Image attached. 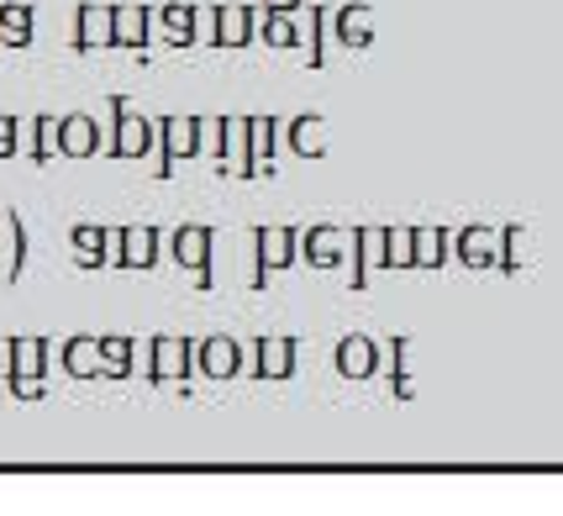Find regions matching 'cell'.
Returning <instances> with one entry per match:
<instances>
[{"mask_svg": "<svg viewBox=\"0 0 563 516\" xmlns=\"http://www.w3.org/2000/svg\"><path fill=\"white\" fill-rule=\"evenodd\" d=\"M48 359H53V343L43 332H16V338H5V380H11V391L22 395V400H37V395L48 391Z\"/></svg>", "mask_w": 563, "mask_h": 516, "instance_id": "6da1fadb", "label": "cell"}, {"mask_svg": "<svg viewBox=\"0 0 563 516\" xmlns=\"http://www.w3.org/2000/svg\"><path fill=\"white\" fill-rule=\"evenodd\" d=\"M206 138H200V117H164L153 127V174L169 179L179 158H196Z\"/></svg>", "mask_w": 563, "mask_h": 516, "instance_id": "7a4b0ae2", "label": "cell"}, {"mask_svg": "<svg viewBox=\"0 0 563 516\" xmlns=\"http://www.w3.org/2000/svg\"><path fill=\"white\" fill-rule=\"evenodd\" d=\"M253 248H258V270H253V290H269L274 274H285L300 259V227H253Z\"/></svg>", "mask_w": 563, "mask_h": 516, "instance_id": "3957f363", "label": "cell"}, {"mask_svg": "<svg viewBox=\"0 0 563 516\" xmlns=\"http://www.w3.org/2000/svg\"><path fill=\"white\" fill-rule=\"evenodd\" d=\"M100 153H111V158H143V153H153V122L137 117L126 96H111V138H106Z\"/></svg>", "mask_w": 563, "mask_h": 516, "instance_id": "277c9868", "label": "cell"}, {"mask_svg": "<svg viewBox=\"0 0 563 516\" xmlns=\"http://www.w3.org/2000/svg\"><path fill=\"white\" fill-rule=\"evenodd\" d=\"M211 243H217V232H211L206 221H185V227H174V238H169L174 264L196 270V290H217V274H211Z\"/></svg>", "mask_w": 563, "mask_h": 516, "instance_id": "5b68a950", "label": "cell"}, {"mask_svg": "<svg viewBox=\"0 0 563 516\" xmlns=\"http://www.w3.org/2000/svg\"><path fill=\"white\" fill-rule=\"evenodd\" d=\"M300 364V338L295 332H264L247 348V374L253 380H290Z\"/></svg>", "mask_w": 563, "mask_h": 516, "instance_id": "8992f818", "label": "cell"}, {"mask_svg": "<svg viewBox=\"0 0 563 516\" xmlns=\"http://www.w3.org/2000/svg\"><path fill=\"white\" fill-rule=\"evenodd\" d=\"M164 259V232L147 227V221H132V227H111V264L122 270H153Z\"/></svg>", "mask_w": 563, "mask_h": 516, "instance_id": "52a82bcc", "label": "cell"}, {"mask_svg": "<svg viewBox=\"0 0 563 516\" xmlns=\"http://www.w3.org/2000/svg\"><path fill=\"white\" fill-rule=\"evenodd\" d=\"M185 374H196V338H179V332L147 338V380L174 385V380H185Z\"/></svg>", "mask_w": 563, "mask_h": 516, "instance_id": "ba28073f", "label": "cell"}, {"mask_svg": "<svg viewBox=\"0 0 563 516\" xmlns=\"http://www.w3.org/2000/svg\"><path fill=\"white\" fill-rule=\"evenodd\" d=\"M217 48H247L258 43V6H243V0H221L211 6V37Z\"/></svg>", "mask_w": 563, "mask_h": 516, "instance_id": "9c48e42d", "label": "cell"}, {"mask_svg": "<svg viewBox=\"0 0 563 516\" xmlns=\"http://www.w3.org/2000/svg\"><path fill=\"white\" fill-rule=\"evenodd\" d=\"M243 364H247V348L232 332H211V338L196 343V369L206 380H232V374H243Z\"/></svg>", "mask_w": 563, "mask_h": 516, "instance_id": "30bf717a", "label": "cell"}, {"mask_svg": "<svg viewBox=\"0 0 563 516\" xmlns=\"http://www.w3.org/2000/svg\"><path fill=\"white\" fill-rule=\"evenodd\" d=\"M100 147H106V132H100L96 117H85V111H69V117H58V132H53V153H64V158H96Z\"/></svg>", "mask_w": 563, "mask_h": 516, "instance_id": "8fae6325", "label": "cell"}, {"mask_svg": "<svg viewBox=\"0 0 563 516\" xmlns=\"http://www.w3.org/2000/svg\"><path fill=\"white\" fill-rule=\"evenodd\" d=\"M311 270H338L347 259V227H332V221H321V227H306L300 232V248H295Z\"/></svg>", "mask_w": 563, "mask_h": 516, "instance_id": "7c38bea8", "label": "cell"}, {"mask_svg": "<svg viewBox=\"0 0 563 516\" xmlns=\"http://www.w3.org/2000/svg\"><path fill=\"white\" fill-rule=\"evenodd\" d=\"M347 259H353L347 290H368V274L385 259V227H347Z\"/></svg>", "mask_w": 563, "mask_h": 516, "instance_id": "4fadbf2b", "label": "cell"}, {"mask_svg": "<svg viewBox=\"0 0 563 516\" xmlns=\"http://www.w3.org/2000/svg\"><path fill=\"white\" fill-rule=\"evenodd\" d=\"M111 43H117V48L143 53L147 43H153V6H143V0L111 6Z\"/></svg>", "mask_w": 563, "mask_h": 516, "instance_id": "5bb4252c", "label": "cell"}, {"mask_svg": "<svg viewBox=\"0 0 563 516\" xmlns=\"http://www.w3.org/2000/svg\"><path fill=\"white\" fill-rule=\"evenodd\" d=\"M379 359H385V348L374 343L368 332H347L343 343H338V353H332V364H338L343 380H374V374H379Z\"/></svg>", "mask_w": 563, "mask_h": 516, "instance_id": "9a60e30c", "label": "cell"}, {"mask_svg": "<svg viewBox=\"0 0 563 516\" xmlns=\"http://www.w3.org/2000/svg\"><path fill=\"white\" fill-rule=\"evenodd\" d=\"M327 26H332V37H338L343 48H368V43H374V6L347 0L338 11H327Z\"/></svg>", "mask_w": 563, "mask_h": 516, "instance_id": "2e32d148", "label": "cell"}, {"mask_svg": "<svg viewBox=\"0 0 563 516\" xmlns=\"http://www.w3.org/2000/svg\"><path fill=\"white\" fill-rule=\"evenodd\" d=\"M217 169L238 174V179H253L247 174V117H217Z\"/></svg>", "mask_w": 563, "mask_h": 516, "instance_id": "e0dca14e", "label": "cell"}, {"mask_svg": "<svg viewBox=\"0 0 563 516\" xmlns=\"http://www.w3.org/2000/svg\"><path fill=\"white\" fill-rule=\"evenodd\" d=\"M274 153H279V117H247V174L253 179L274 174Z\"/></svg>", "mask_w": 563, "mask_h": 516, "instance_id": "ac0fdd59", "label": "cell"}, {"mask_svg": "<svg viewBox=\"0 0 563 516\" xmlns=\"http://www.w3.org/2000/svg\"><path fill=\"white\" fill-rule=\"evenodd\" d=\"M74 53H96L111 43V6H100V0H85L79 11H74Z\"/></svg>", "mask_w": 563, "mask_h": 516, "instance_id": "d6986e66", "label": "cell"}, {"mask_svg": "<svg viewBox=\"0 0 563 516\" xmlns=\"http://www.w3.org/2000/svg\"><path fill=\"white\" fill-rule=\"evenodd\" d=\"M448 248L459 253V264H468V270H495V227L468 221V227H459L448 238Z\"/></svg>", "mask_w": 563, "mask_h": 516, "instance_id": "ffe728a7", "label": "cell"}, {"mask_svg": "<svg viewBox=\"0 0 563 516\" xmlns=\"http://www.w3.org/2000/svg\"><path fill=\"white\" fill-rule=\"evenodd\" d=\"M74 264L79 270H106L111 264V227H96V221H79L69 232Z\"/></svg>", "mask_w": 563, "mask_h": 516, "instance_id": "44dd1931", "label": "cell"}, {"mask_svg": "<svg viewBox=\"0 0 563 516\" xmlns=\"http://www.w3.org/2000/svg\"><path fill=\"white\" fill-rule=\"evenodd\" d=\"M153 22H158V32H164V43H169V48H190V43H196L200 6H196V0H169V6L153 17Z\"/></svg>", "mask_w": 563, "mask_h": 516, "instance_id": "7402d4cb", "label": "cell"}, {"mask_svg": "<svg viewBox=\"0 0 563 516\" xmlns=\"http://www.w3.org/2000/svg\"><path fill=\"white\" fill-rule=\"evenodd\" d=\"M285 143H290L295 158H321V153H327V117H321V111H300V117L285 127Z\"/></svg>", "mask_w": 563, "mask_h": 516, "instance_id": "603a6c76", "label": "cell"}, {"mask_svg": "<svg viewBox=\"0 0 563 516\" xmlns=\"http://www.w3.org/2000/svg\"><path fill=\"white\" fill-rule=\"evenodd\" d=\"M58 359L74 380H100V332H79V338H64L58 343Z\"/></svg>", "mask_w": 563, "mask_h": 516, "instance_id": "cb8c5ba5", "label": "cell"}, {"mask_svg": "<svg viewBox=\"0 0 563 516\" xmlns=\"http://www.w3.org/2000/svg\"><path fill=\"white\" fill-rule=\"evenodd\" d=\"M532 232L521 227V221H511V227H495V270L500 274H516L527 270V259H532Z\"/></svg>", "mask_w": 563, "mask_h": 516, "instance_id": "d4e9b609", "label": "cell"}, {"mask_svg": "<svg viewBox=\"0 0 563 516\" xmlns=\"http://www.w3.org/2000/svg\"><path fill=\"white\" fill-rule=\"evenodd\" d=\"M32 32H37V11L26 0H5L0 6V43L5 48H32Z\"/></svg>", "mask_w": 563, "mask_h": 516, "instance_id": "484cf974", "label": "cell"}, {"mask_svg": "<svg viewBox=\"0 0 563 516\" xmlns=\"http://www.w3.org/2000/svg\"><path fill=\"white\" fill-rule=\"evenodd\" d=\"M448 264V232L442 227H411V270H442Z\"/></svg>", "mask_w": 563, "mask_h": 516, "instance_id": "4316f807", "label": "cell"}, {"mask_svg": "<svg viewBox=\"0 0 563 516\" xmlns=\"http://www.w3.org/2000/svg\"><path fill=\"white\" fill-rule=\"evenodd\" d=\"M53 132H58V117H32V122L22 127V143H16V153L26 147V158H32V164H48V158H53Z\"/></svg>", "mask_w": 563, "mask_h": 516, "instance_id": "83f0119b", "label": "cell"}, {"mask_svg": "<svg viewBox=\"0 0 563 516\" xmlns=\"http://www.w3.org/2000/svg\"><path fill=\"white\" fill-rule=\"evenodd\" d=\"M300 17H306V32H311L306 69H327V37H332V26H327V6H306Z\"/></svg>", "mask_w": 563, "mask_h": 516, "instance_id": "f1b7e54d", "label": "cell"}, {"mask_svg": "<svg viewBox=\"0 0 563 516\" xmlns=\"http://www.w3.org/2000/svg\"><path fill=\"white\" fill-rule=\"evenodd\" d=\"M390 391L400 400H411V332L390 338Z\"/></svg>", "mask_w": 563, "mask_h": 516, "instance_id": "f546056e", "label": "cell"}, {"mask_svg": "<svg viewBox=\"0 0 563 516\" xmlns=\"http://www.w3.org/2000/svg\"><path fill=\"white\" fill-rule=\"evenodd\" d=\"M258 37H264L269 48H295V43H300V32H295L290 17H274V11H258Z\"/></svg>", "mask_w": 563, "mask_h": 516, "instance_id": "4dcf8cb0", "label": "cell"}, {"mask_svg": "<svg viewBox=\"0 0 563 516\" xmlns=\"http://www.w3.org/2000/svg\"><path fill=\"white\" fill-rule=\"evenodd\" d=\"M385 270H411V227H385Z\"/></svg>", "mask_w": 563, "mask_h": 516, "instance_id": "1f68e13d", "label": "cell"}, {"mask_svg": "<svg viewBox=\"0 0 563 516\" xmlns=\"http://www.w3.org/2000/svg\"><path fill=\"white\" fill-rule=\"evenodd\" d=\"M5 221H11V238H16V259L5 264V279L16 285V279H22V274H26V221H22V211H16V206L5 211Z\"/></svg>", "mask_w": 563, "mask_h": 516, "instance_id": "d6a6232c", "label": "cell"}, {"mask_svg": "<svg viewBox=\"0 0 563 516\" xmlns=\"http://www.w3.org/2000/svg\"><path fill=\"white\" fill-rule=\"evenodd\" d=\"M16 143H22V122L0 111V158H11V153H16Z\"/></svg>", "mask_w": 563, "mask_h": 516, "instance_id": "836d02e7", "label": "cell"}, {"mask_svg": "<svg viewBox=\"0 0 563 516\" xmlns=\"http://www.w3.org/2000/svg\"><path fill=\"white\" fill-rule=\"evenodd\" d=\"M258 11H274V17H300V11H306V0H258Z\"/></svg>", "mask_w": 563, "mask_h": 516, "instance_id": "e575fe53", "label": "cell"}]
</instances>
